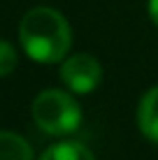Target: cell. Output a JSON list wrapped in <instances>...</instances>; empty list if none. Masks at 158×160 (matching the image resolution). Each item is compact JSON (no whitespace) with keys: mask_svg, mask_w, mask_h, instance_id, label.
<instances>
[{"mask_svg":"<svg viewBox=\"0 0 158 160\" xmlns=\"http://www.w3.org/2000/svg\"><path fill=\"white\" fill-rule=\"evenodd\" d=\"M19 42L28 58L49 65L68 56L72 44V30L61 12L42 5L23 14L19 26Z\"/></svg>","mask_w":158,"mask_h":160,"instance_id":"cell-1","label":"cell"},{"mask_svg":"<svg viewBox=\"0 0 158 160\" xmlns=\"http://www.w3.org/2000/svg\"><path fill=\"white\" fill-rule=\"evenodd\" d=\"M33 121L42 132L54 137L70 135L79 128L81 123V109L79 102L70 93L58 91V88H47L33 100L30 104Z\"/></svg>","mask_w":158,"mask_h":160,"instance_id":"cell-2","label":"cell"},{"mask_svg":"<svg viewBox=\"0 0 158 160\" xmlns=\"http://www.w3.org/2000/svg\"><path fill=\"white\" fill-rule=\"evenodd\" d=\"M61 79L72 93H91L102 79V68L91 53H72L63 58Z\"/></svg>","mask_w":158,"mask_h":160,"instance_id":"cell-3","label":"cell"},{"mask_svg":"<svg viewBox=\"0 0 158 160\" xmlns=\"http://www.w3.org/2000/svg\"><path fill=\"white\" fill-rule=\"evenodd\" d=\"M137 125H140V132L146 139L158 144V86L149 88L142 95V100H140Z\"/></svg>","mask_w":158,"mask_h":160,"instance_id":"cell-4","label":"cell"},{"mask_svg":"<svg viewBox=\"0 0 158 160\" xmlns=\"http://www.w3.org/2000/svg\"><path fill=\"white\" fill-rule=\"evenodd\" d=\"M0 160H33V146L12 130H0Z\"/></svg>","mask_w":158,"mask_h":160,"instance_id":"cell-5","label":"cell"},{"mask_svg":"<svg viewBox=\"0 0 158 160\" xmlns=\"http://www.w3.org/2000/svg\"><path fill=\"white\" fill-rule=\"evenodd\" d=\"M40 160H95L91 148L81 142H58V144L49 146Z\"/></svg>","mask_w":158,"mask_h":160,"instance_id":"cell-6","label":"cell"},{"mask_svg":"<svg viewBox=\"0 0 158 160\" xmlns=\"http://www.w3.org/2000/svg\"><path fill=\"white\" fill-rule=\"evenodd\" d=\"M16 68V49L7 40H0V77L12 74Z\"/></svg>","mask_w":158,"mask_h":160,"instance_id":"cell-7","label":"cell"},{"mask_svg":"<svg viewBox=\"0 0 158 160\" xmlns=\"http://www.w3.org/2000/svg\"><path fill=\"white\" fill-rule=\"evenodd\" d=\"M149 16H151V21L158 26V0H149Z\"/></svg>","mask_w":158,"mask_h":160,"instance_id":"cell-8","label":"cell"}]
</instances>
